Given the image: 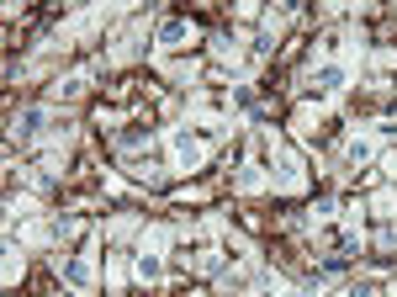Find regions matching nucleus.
Returning a JSON list of instances; mask_svg holds the SVG:
<instances>
[{
    "instance_id": "nucleus-1",
    "label": "nucleus",
    "mask_w": 397,
    "mask_h": 297,
    "mask_svg": "<svg viewBox=\"0 0 397 297\" xmlns=\"http://www.w3.org/2000/svg\"><path fill=\"white\" fill-rule=\"evenodd\" d=\"M170 144H175V160L186 164V170H196V164H202V144H206V133H196V128H180Z\"/></svg>"
},
{
    "instance_id": "nucleus-2",
    "label": "nucleus",
    "mask_w": 397,
    "mask_h": 297,
    "mask_svg": "<svg viewBox=\"0 0 397 297\" xmlns=\"http://www.w3.org/2000/svg\"><path fill=\"white\" fill-rule=\"evenodd\" d=\"M186 37H191V22H180V16H175V22H164V27H159V43H164V48L186 43Z\"/></svg>"
},
{
    "instance_id": "nucleus-3",
    "label": "nucleus",
    "mask_w": 397,
    "mask_h": 297,
    "mask_svg": "<svg viewBox=\"0 0 397 297\" xmlns=\"http://www.w3.org/2000/svg\"><path fill=\"white\" fill-rule=\"evenodd\" d=\"M64 282H69L74 292H80V287L90 282V266H85V260H64Z\"/></svg>"
},
{
    "instance_id": "nucleus-4",
    "label": "nucleus",
    "mask_w": 397,
    "mask_h": 297,
    "mask_svg": "<svg viewBox=\"0 0 397 297\" xmlns=\"http://www.w3.org/2000/svg\"><path fill=\"white\" fill-rule=\"evenodd\" d=\"M159 255H138V276H143V282H159Z\"/></svg>"
},
{
    "instance_id": "nucleus-5",
    "label": "nucleus",
    "mask_w": 397,
    "mask_h": 297,
    "mask_svg": "<svg viewBox=\"0 0 397 297\" xmlns=\"http://www.w3.org/2000/svg\"><path fill=\"white\" fill-rule=\"evenodd\" d=\"M350 160H355V164L371 160V138H355V144H350Z\"/></svg>"
},
{
    "instance_id": "nucleus-6",
    "label": "nucleus",
    "mask_w": 397,
    "mask_h": 297,
    "mask_svg": "<svg viewBox=\"0 0 397 297\" xmlns=\"http://www.w3.org/2000/svg\"><path fill=\"white\" fill-rule=\"evenodd\" d=\"M344 297H376V282H355V287H350Z\"/></svg>"
}]
</instances>
